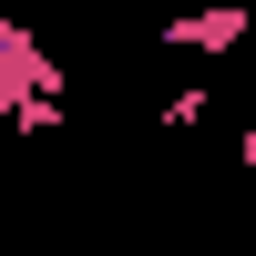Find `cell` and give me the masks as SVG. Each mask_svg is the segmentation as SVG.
<instances>
[{"mask_svg": "<svg viewBox=\"0 0 256 256\" xmlns=\"http://www.w3.org/2000/svg\"><path fill=\"white\" fill-rule=\"evenodd\" d=\"M246 31H256L246 0H216V10H174V20H164V52H236Z\"/></svg>", "mask_w": 256, "mask_h": 256, "instance_id": "6da1fadb", "label": "cell"}, {"mask_svg": "<svg viewBox=\"0 0 256 256\" xmlns=\"http://www.w3.org/2000/svg\"><path fill=\"white\" fill-rule=\"evenodd\" d=\"M205 113H216V92H205V82H184V92H174V102H164V134H195V123H205Z\"/></svg>", "mask_w": 256, "mask_h": 256, "instance_id": "7a4b0ae2", "label": "cell"}, {"mask_svg": "<svg viewBox=\"0 0 256 256\" xmlns=\"http://www.w3.org/2000/svg\"><path fill=\"white\" fill-rule=\"evenodd\" d=\"M236 164H246V174H256V123H246V134H236Z\"/></svg>", "mask_w": 256, "mask_h": 256, "instance_id": "3957f363", "label": "cell"}]
</instances>
